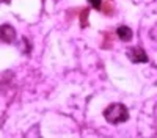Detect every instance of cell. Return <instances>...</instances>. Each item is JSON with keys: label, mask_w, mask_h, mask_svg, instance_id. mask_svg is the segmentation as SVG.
<instances>
[{"label": "cell", "mask_w": 157, "mask_h": 138, "mask_svg": "<svg viewBox=\"0 0 157 138\" xmlns=\"http://www.w3.org/2000/svg\"><path fill=\"white\" fill-rule=\"evenodd\" d=\"M10 0H0V3H8Z\"/></svg>", "instance_id": "obj_9"}, {"label": "cell", "mask_w": 157, "mask_h": 138, "mask_svg": "<svg viewBox=\"0 0 157 138\" xmlns=\"http://www.w3.org/2000/svg\"><path fill=\"white\" fill-rule=\"evenodd\" d=\"M154 116H155V119H157V105H155V108H154Z\"/></svg>", "instance_id": "obj_8"}, {"label": "cell", "mask_w": 157, "mask_h": 138, "mask_svg": "<svg viewBox=\"0 0 157 138\" xmlns=\"http://www.w3.org/2000/svg\"><path fill=\"white\" fill-rule=\"evenodd\" d=\"M88 2H90V5L91 6H93V8H101V0H88Z\"/></svg>", "instance_id": "obj_7"}, {"label": "cell", "mask_w": 157, "mask_h": 138, "mask_svg": "<svg viewBox=\"0 0 157 138\" xmlns=\"http://www.w3.org/2000/svg\"><path fill=\"white\" fill-rule=\"evenodd\" d=\"M14 39H16V30L8 24L0 25V41L11 44V43H14Z\"/></svg>", "instance_id": "obj_2"}, {"label": "cell", "mask_w": 157, "mask_h": 138, "mask_svg": "<svg viewBox=\"0 0 157 138\" xmlns=\"http://www.w3.org/2000/svg\"><path fill=\"white\" fill-rule=\"evenodd\" d=\"M82 25H83V27H86V17H88V9H83L82 11Z\"/></svg>", "instance_id": "obj_5"}, {"label": "cell", "mask_w": 157, "mask_h": 138, "mask_svg": "<svg viewBox=\"0 0 157 138\" xmlns=\"http://www.w3.org/2000/svg\"><path fill=\"white\" fill-rule=\"evenodd\" d=\"M116 33H118V36H120L121 41H130V39H132V30H130L129 27H126V25L118 27Z\"/></svg>", "instance_id": "obj_4"}, {"label": "cell", "mask_w": 157, "mask_h": 138, "mask_svg": "<svg viewBox=\"0 0 157 138\" xmlns=\"http://www.w3.org/2000/svg\"><path fill=\"white\" fill-rule=\"evenodd\" d=\"M104 116L110 124H120L129 119V111L123 104H112L110 107L105 108Z\"/></svg>", "instance_id": "obj_1"}, {"label": "cell", "mask_w": 157, "mask_h": 138, "mask_svg": "<svg viewBox=\"0 0 157 138\" xmlns=\"http://www.w3.org/2000/svg\"><path fill=\"white\" fill-rule=\"evenodd\" d=\"M149 35H151V38L154 41H157V25H154V27L151 28V32H149Z\"/></svg>", "instance_id": "obj_6"}, {"label": "cell", "mask_w": 157, "mask_h": 138, "mask_svg": "<svg viewBox=\"0 0 157 138\" xmlns=\"http://www.w3.org/2000/svg\"><path fill=\"white\" fill-rule=\"evenodd\" d=\"M127 57H129L130 61H134V63H146L148 61L146 52L143 49H140V47H130V49H127Z\"/></svg>", "instance_id": "obj_3"}]
</instances>
